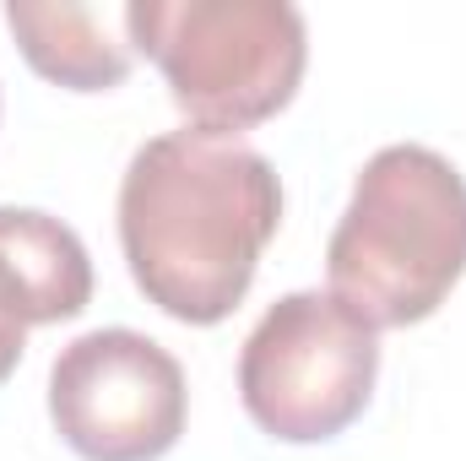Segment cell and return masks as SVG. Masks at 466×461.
Returning a JSON list of instances; mask_svg holds the SVG:
<instances>
[{
    "mask_svg": "<svg viewBox=\"0 0 466 461\" xmlns=\"http://www.w3.org/2000/svg\"><path fill=\"white\" fill-rule=\"evenodd\" d=\"M282 223V179L238 136L163 130L119 179V250L163 315L218 326L244 304Z\"/></svg>",
    "mask_w": 466,
    "mask_h": 461,
    "instance_id": "cell-1",
    "label": "cell"
},
{
    "mask_svg": "<svg viewBox=\"0 0 466 461\" xmlns=\"http://www.w3.org/2000/svg\"><path fill=\"white\" fill-rule=\"evenodd\" d=\"M466 271V179L418 141L380 147L326 244L331 299L374 332L429 321Z\"/></svg>",
    "mask_w": 466,
    "mask_h": 461,
    "instance_id": "cell-2",
    "label": "cell"
},
{
    "mask_svg": "<svg viewBox=\"0 0 466 461\" xmlns=\"http://www.w3.org/2000/svg\"><path fill=\"white\" fill-rule=\"evenodd\" d=\"M119 22L168 98L212 136L282 115L309 66V27L288 0H130Z\"/></svg>",
    "mask_w": 466,
    "mask_h": 461,
    "instance_id": "cell-3",
    "label": "cell"
},
{
    "mask_svg": "<svg viewBox=\"0 0 466 461\" xmlns=\"http://www.w3.org/2000/svg\"><path fill=\"white\" fill-rule=\"evenodd\" d=\"M380 380V332L320 288L282 293L238 353V396L282 446L337 440L363 418Z\"/></svg>",
    "mask_w": 466,
    "mask_h": 461,
    "instance_id": "cell-4",
    "label": "cell"
},
{
    "mask_svg": "<svg viewBox=\"0 0 466 461\" xmlns=\"http://www.w3.org/2000/svg\"><path fill=\"white\" fill-rule=\"evenodd\" d=\"M190 391L163 343L104 326L66 343L49 364L55 435L82 461H157L185 435Z\"/></svg>",
    "mask_w": 466,
    "mask_h": 461,
    "instance_id": "cell-5",
    "label": "cell"
},
{
    "mask_svg": "<svg viewBox=\"0 0 466 461\" xmlns=\"http://www.w3.org/2000/svg\"><path fill=\"white\" fill-rule=\"evenodd\" d=\"M93 304L82 233L38 207H0V310L22 326L76 321Z\"/></svg>",
    "mask_w": 466,
    "mask_h": 461,
    "instance_id": "cell-6",
    "label": "cell"
},
{
    "mask_svg": "<svg viewBox=\"0 0 466 461\" xmlns=\"http://www.w3.org/2000/svg\"><path fill=\"white\" fill-rule=\"evenodd\" d=\"M5 27L22 60L71 93H109L130 77V44L109 33V16L71 0H5Z\"/></svg>",
    "mask_w": 466,
    "mask_h": 461,
    "instance_id": "cell-7",
    "label": "cell"
},
{
    "mask_svg": "<svg viewBox=\"0 0 466 461\" xmlns=\"http://www.w3.org/2000/svg\"><path fill=\"white\" fill-rule=\"evenodd\" d=\"M22 347H27V326H22V321H11V315L0 310V385L16 374V364H22Z\"/></svg>",
    "mask_w": 466,
    "mask_h": 461,
    "instance_id": "cell-8",
    "label": "cell"
}]
</instances>
